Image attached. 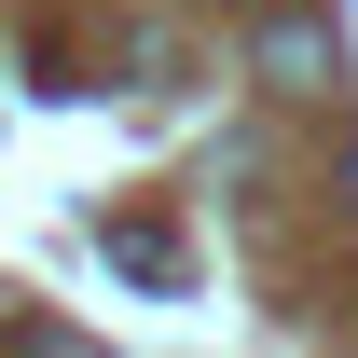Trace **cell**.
Wrapping results in <instances>:
<instances>
[{
    "label": "cell",
    "instance_id": "1",
    "mask_svg": "<svg viewBox=\"0 0 358 358\" xmlns=\"http://www.w3.org/2000/svg\"><path fill=\"white\" fill-rule=\"evenodd\" d=\"M110 262H124V275H152V289H166V275H179V248H166V234H152V221H124V234H110Z\"/></svg>",
    "mask_w": 358,
    "mask_h": 358
},
{
    "label": "cell",
    "instance_id": "2",
    "mask_svg": "<svg viewBox=\"0 0 358 358\" xmlns=\"http://www.w3.org/2000/svg\"><path fill=\"white\" fill-rule=\"evenodd\" d=\"M14 358H96L83 331H42V317H28V331H14Z\"/></svg>",
    "mask_w": 358,
    "mask_h": 358
},
{
    "label": "cell",
    "instance_id": "3",
    "mask_svg": "<svg viewBox=\"0 0 358 358\" xmlns=\"http://www.w3.org/2000/svg\"><path fill=\"white\" fill-rule=\"evenodd\" d=\"M345 207H358V166H345Z\"/></svg>",
    "mask_w": 358,
    "mask_h": 358
}]
</instances>
